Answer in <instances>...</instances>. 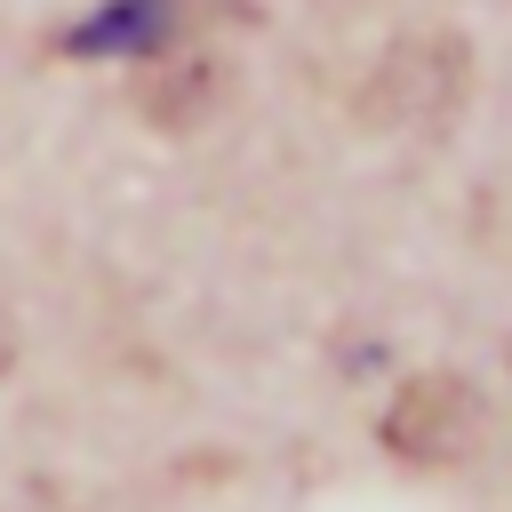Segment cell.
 <instances>
[{
  "label": "cell",
  "mask_w": 512,
  "mask_h": 512,
  "mask_svg": "<svg viewBox=\"0 0 512 512\" xmlns=\"http://www.w3.org/2000/svg\"><path fill=\"white\" fill-rule=\"evenodd\" d=\"M464 72V56L448 48V40H408L384 72H376V88H368V112L376 120H440V112H456V80Z\"/></svg>",
  "instance_id": "obj_2"
},
{
  "label": "cell",
  "mask_w": 512,
  "mask_h": 512,
  "mask_svg": "<svg viewBox=\"0 0 512 512\" xmlns=\"http://www.w3.org/2000/svg\"><path fill=\"white\" fill-rule=\"evenodd\" d=\"M384 440L416 464H448L472 440V384L456 376H416L392 408H384Z\"/></svg>",
  "instance_id": "obj_1"
},
{
  "label": "cell",
  "mask_w": 512,
  "mask_h": 512,
  "mask_svg": "<svg viewBox=\"0 0 512 512\" xmlns=\"http://www.w3.org/2000/svg\"><path fill=\"white\" fill-rule=\"evenodd\" d=\"M184 24V0H112L104 16H88L64 48L72 56H120V48H152V40H176Z\"/></svg>",
  "instance_id": "obj_3"
},
{
  "label": "cell",
  "mask_w": 512,
  "mask_h": 512,
  "mask_svg": "<svg viewBox=\"0 0 512 512\" xmlns=\"http://www.w3.org/2000/svg\"><path fill=\"white\" fill-rule=\"evenodd\" d=\"M0 368H8V320H0Z\"/></svg>",
  "instance_id": "obj_5"
},
{
  "label": "cell",
  "mask_w": 512,
  "mask_h": 512,
  "mask_svg": "<svg viewBox=\"0 0 512 512\" xmlns=\"http://www.w3.org/2000/svg\"><path fill=\"white\" fill-rule=\"evenodd\" d=\"M216 88H224V72H216L208 56H200V64H168V72L144 80V112L168 120V128H184V120H200V112L216 104Z\"/></svg>",
  "instance_id": "obj_4"
}]
</instances>
